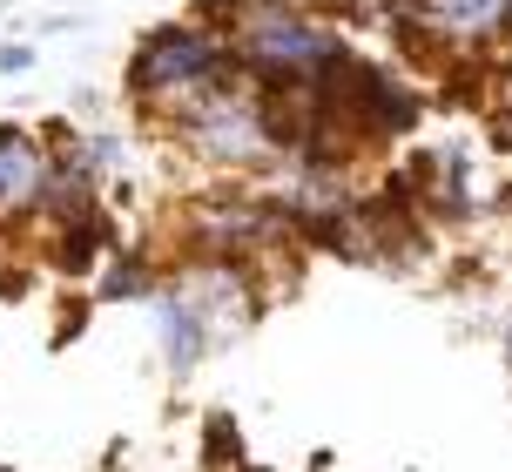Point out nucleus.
<instances>
[{
    "label": "nucleus",
    "mask_w": 512,
    "mask_h": 472,
    "mask_svg": "<svg viewBox=\"0 0 512 472\" xmlns=\"http://www.w3.org/2000/svg\"><path fill=\"white\" fill-rule=\"evenodd\" d=\"M27 68H34V48L27 41H7L0 48V75H27Z\"/></svg>",
    "instance_id": "obj_6"
},
{
    "label": "nucleus",
    "mask_w": 512,
    "mask_h": 472,
    "mask_svg": "<svg viewBox=\"0 0 512 472\" xmlns=\"http://www.w3.org/2000/svg\"><path fill=\"white\" fill-rule=\"evenodd\" d=\"M216 27H230V48L256 88H283V81H317L324 68L344 61V34L317 21L304 0H209L203 7Z\"/></svg>",
    "instance_id": "obj_1"
},
{
    "label": "nucleus",
    "mask_w": 512,
    "mask_h": 472,
    "mask_svg": "<svg viewBox=\"0 0 512 472\" xmlns=\"http://www.w3.org/2000/svg\"><path fill=\"white\" fill-rule=\"evenodd\" d=\"M230 75H243V61L230 48V27H216L209 14L149 27L128 54V95L149 108L155 122H169L176 108H189L203 88H216Z\"/></svg>",
    "instance_id": "obj_2"
},
{
    "label": "nucleus",
    "mask_w": 512,
    "mask_h": 472,
    "mask_svg": "<svg viewBox=\"0 0 512 472\" xmlns=\"http://www.w3.org/2000/svg\"><path fill=\"white\" fill-rule=\"evenodd\" d=\"M499 88H506V102H512V48H506V68H499Z\"/></svg>",
    "instance_id": "obj_7"
},
{
    "label": "nucleus",
    "mask_w": 512,
    "mask_h": 472,
    "mask_svg": "<svg viewBox=\"0 0 512 472\" xmlns=\"http://www.w3.org/2000/svg\"><path fill=\"white\" fill-rule=\"evenodd\" d=\"M102 297H155V270L149 263H115V270H108L102 277Z\"/></svg>",
    "instance_id": "obj_5"
},
{
    "label": "nucleus",
    "mask_w": 512,
    "mask_h": 472,
    "mask_svg": "<svg viewBox=\"0 0 512 472\" xmlns=\"http://www.w3.org/2000/svg\"><path fill=\"white\" fill-rule=\"evenodd\" d=\"M48 176H54V149H41L14 122H0V210H41Z\"/></svg>",
    "instance_id": "obj_3"
},
{
    "label": "nucleus",
    "mask_w": 512,
    "mask_h": 472,
    "mask_svg": "<svg viewBox=\"0 0 512 472\" xmlns=\"http://www.w3.org/2000/svg\"><path fill=\"white\" fill-rule=\"evenodd\" d=\"M155 311H162V358H169V371H176V378H189V371H196V358L209 351V317H203V304H196L189 290H162V297H155Z\"/></svg>",
    "instance_id": "obj_4"
},
{
    "label": "nucleus",
    "mask_w": 512,
    "mask_h": 472,
    "mask_svg": "<svg viewBox=\"0 0 512 472\" xmlns=\"http://www.w3.org/2000/svg\"><path fill=\"white\" fill-rule=\"evenodd\" d=\"M506 365H512V317H506Z\"/></svg>",
    "instance_id": "obj_8"
}]
</instances>
